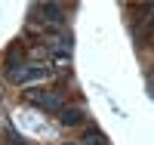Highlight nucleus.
<instances>
[{"label": "nucleus", "mask_w": 154, "mask_h": 145, "mask_svg": "<svg viewBox=\"0 0 154 145\" xmlns=\"http://www.w3.org/2000/svg\"><path fill=\"white\" fill-rule=\"evenodd\" d=\"M25 102L37 105V108H43L49 114H59L65 108V102H62V93H53V90H40V87H28L25 90Z\"/></svg>", "instance_id": "f257e3e1"}, {"label": "nucleus", "mask_w": 154, "mask_h": 145, "mask_svg": "<svg viewBox=\"0 0 154 145\" xmlns=\"http://www.w3.org/2000/svg\"><path fill=\"white\" fill-rule=\"evenodd\" d=\"M148 90H151V96H154V77H151V80H148Z\"/></svg>", "instance_id": "423d86ee"}, {"label": "nucleus", "mask_w": 154, "mask_h": 145, "mask_svg": "<svg viewBox=\"0 0 154 145\" xmlns=\"http://www.w3.org/2000/svg\"><path fill=\"white\" fill-rule=\"evenodd\" d=\"M59 124L62 127H80L83 124V108H77V105L68 108V105H65V108L59 111Z\"/></svg>", "instance_id": "20e7f679"}, {"label": "nucleus", "mask_w": 154, "mask_h": 145, "mask_svg": "<svg viewBox=\"0 0 154 145\" xmlns=\"http://www.w3.org/2000/svg\"><path fill=\"white\" fill-rule=\"evenodd\" d=\"M31 12H34V19L43 22V25H62V19H65V12H62L59 3H37Z\"/></svg>", "instance_id": "7ed1b4c3"}, {"label": "nucleus", "mask_w": 154, "mask_h": 145, "mask_svg": "<svg viewBox=\"0 0 154 145\" xmlns=\"http://www.w3.org/2000/svg\"><path fill=\"white\" fill-rule=\"evenodd\" d=\"M3 139H6V145H25V142H22V136L16 133V130H6Z\"/></svg>", "instance_id": "39448f33"}, {"label": "nucleus", "mask_w": 154, "mask_h": 145, "mask_svg": "<svg viewBox=\"0 0 154 145\" xmlns=\"http://www.w3.org/2000/svg\"><path fill=\"white\" fill-rule=\"evenodd\" d=\"M9 77V84H31V80H43V77H49V68L40 62H25L22 68L16 71H6Z\"/></svg>", "instance_id": "f03ea898"}]
</instances>
